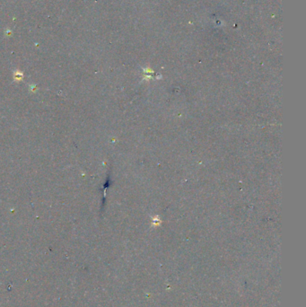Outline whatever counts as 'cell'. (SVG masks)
I'll list each match as a JSON object with an SVG mask.
<instances>
[{
    "label": "cell",
    "mask_w": 306,
    "mask_h": 307,
    "mask_svg": "<svg viewBox=\"0 0 306 307\" xmlns=\"http://www.w3.org/2000/svg\"><path fill=\"white\" fill-rule=\"evenodd\" d=\"M16 76L15 75V78H16V79H22L23 76H24L22 73H18V72H16Z\"/></svg>",
    "instance_id": "6da1fadb"
}]
</instances>
